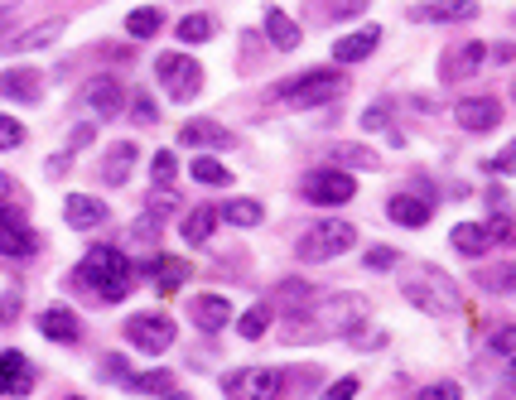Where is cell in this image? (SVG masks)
Returning <instances> with one entry per match:
<instances>
[{"label": "cell", "instance_id": "4316f807", "mask_svg": "<svg viewBox=\"0 0 516 400\" xmlns=\"http://www.w3.org/2000/svg\"><path fill=\"white\" fill-rule=\"evenodd\" d=\"M367 5H372V0H314L309 15H314L319 25H338V20H357Z\"/></svg>", "mask_w": 516, "mask_h": 400}, {"label": "cell", "instance_id": "7dc6e473", "mask_svg": "<svg viewBox=\"0 0 516 400\" xmlns=\"http://www.w3.org/2000/svg\"><path fill=\"white\" fill-rule=\"evenodd\" d=\"M492 169H497V174H507V169H512V150H502V155L492 160Z\"/></svg>", "mask_w": 516, "mask_h": 400}, {"label": "cell", "instance_id": "30bf717a", "mask_svg": "<svg viewBox=\"0 0 516 400\" xmlns=\"http://www.w3.org/2000/svg\"><path fill=\"white\" fill-rule=\"evenodd\" d=\"M34 251H39L34 227L10 203H0V256H34Z\"/></svg>", "mask_w": 516, "mask_h": 400}, {"label": "cell", "instance_id": "52a82bcc", "mask_svg": "<svg viewBox=\"0 0 516 400\" xmlns=\"http://www.w3.org/2000/svg\"><path fill=\"white\" fill-rule=\"evenodd\" d=\"M222 391H227V400H280L285 372H275V367H242V372L222 376Z\"/></svg>", "mask_w": 516, "mask_h": 400}, {"label": "cell", "instance_id": "ffe728a7", "mask_svg": "<svg viewBox=\"0 0 516 400\" xmlns=\"http://www.w3.org/2000/svg\"><path fill=\"white\" fill-rule=\"evenodd\" d=\"M179 140H184V145H198V150H232V145H237V135L227 131V126H218V121H189V126L179 131Z\"/></svg>", "mask_w": 516, "mask_h": 400}, {"label": "cell", "instance_id": "cb8c5ba5", "mask_svg": "<svg viewBox=\"0 0 516 400\" xmlns=\"http://www.w3.org/2000/svg\"><path fill=\"white\" fill-rule=\"evenodd\" d=\"M58 34H63V20H39V25L20 29L5 49H15V54H34V49H44V44H54Z\"/></svg>", "mask_w": 516, "mask_h": 400}, {"label": "cell", "instance_id": "681fc988", "mask_svg": "<svg viewBox=\"0 0 516 400\" xmlns=\"http://www.w3.org/2000/svg\"><path fill=\"white\" fill-rule=\"evenodd\" d=\"M160 400H193V396H184V391H174V386H169V391H160Z\"/></svg>", "mask_w": 516, "mask_h": 400}, {"label": "cell", "instance_id": "d4e9b609", "mask_svg": "<svg viewBox=\"0 0 516 400\" xmlns=\"http://www.w3.org/2000/svg\"><path fill=\"white\" fill-rule=\"evenodd\" d=\"M266 39H271V49H280V54L299 49V20H290L285 10H266Z\"/></svg>", "mask_w": 516, "mask_h": 400}, {"label": "cell", "instance_id": "f35d334b", "mask_svg": "<svg viewBox=\"0 0 516 400\" xmlns=\"http://www.w3.org/2000/svg\"><path fill=\"white\" fill-rule=\"evenodd\" d=\"M357 386H362L357 376H338V381H333V386H328V391H324L319 400H353V396H357Z\"/></svg>", "mask_w": 516, "mask_h": 400}, {"label": "cell", "instance_id": "2e32d148", "mask_svg": "<svg viewBox=\"0 0 516 400\" xmlns=\"http://www.w3.org/2000/svg\"><path fill=\"white\" fill-rule=\"evenodd\" d=\"M34 391V367L20 352H0V396H29Z\"/></svg>", "mask_w": 516, "mask_h": 400}, {"label": "cell", "instance_id": "60d3db41", "mask_svg": "<svg viewBox=\"0 0 516 400\" xmlns=\"http://www.w3.org/2000/svg\"><path fill=\"white\" fill-rule=\"evenodd\" d=\"M362 266L367 270H391L396 266V251H391V246H372V251L362 256Z\"/></svg>", "mask_w": 516, "mask_h": 400}, {"label": "cell", "instance_id": "44dd1931", "mask_svg": "<svg viewBox=\"0 0 516 400\" xmlns=\"http://www.w3.org/2000/svg\"><path fill=\"white\" fill-rule=\"evenodd\" d=\"M63 217H68L73 227H102V222H107V203H102V198H92V193H68Z\"/></svg>", "mask_w": 516, "mask_h": 400}, {"label": "cell", "instance_id": "5b68a950", "mask_svg": "<svg viewBox=\"0 0 516 400\" xmlns=\"http://www.w3.org/2000/svg\"><path fill=\"white\" fill-rule=\"evenodd\" d=\"M155 78L169 92V102H193L203 92V68L189 54H160L155 58Z\"/></svg>", "mask_w": 516, "mask_h": 400}, {"label": "cell", "instance_id": "277c9868", "mask_svg": "<svg viewBox=\"0 0 516 400\" xmlns=\"http://www.w3.org/2000/svg\"><path fill=\"white\" fill-rule=\"evenodd\" d=\"M357 246V227L353 222H343V217H328L319 227H309L304 237H299V261H309V266H319V261H333V256H343V251H353Z\"/></svg>", "mask_w": 516, "mask_h": 400}, {"label": "cell", "instance_id": "7bdbcfd3", "mask_svg": "<svg viewBox=\"0 0 516 400\" xmlns=\"http://www.w3.org/2000/svg\"><path fill=\"white\" fill-rule=\"evenodd\" d=\"M164 208H169V213L179 208V198H174V188H169V193H164V188H155V193H150V213H164Z\"/></svg>", "mask_w": 516, "mask_h": 400}, {"label": "cell", "instance_id": "f6af8a7d", "mask_svg": "<svg viewBox=\"0 0 516 400\" xmlns=\"http://www.w3.org/2000/svg\"><path fill=\"white\" fill-rule=\"evenodd\" d=\"M512 343H516V333H512V328H502V333L492 338V352H502V357H507V352H512Z\"/></svg>", "mask_w": 516, "mask_h": 400}, {"label": "cell", "instance_id": "7c38bea8", "mask_svg": "<svg viewBox=\"0 0 516 400\" xmlns=\"http://www.w3.org/2000/svg\"><path fill=\"white\" fill-rule=\"evenodd\" d=\"M78 107L82 111H92V116H116V111L126 107V87L116 78H92L87 87H82V97H78Z\"/></svg>", "mask_w": 516, "mask_h": 400}, {"label": "cell", "instance_id": "484cf974", "mask_svg": "<svg viewBox=\"0 0 516 400\" xmlns=\"http://www.w3.org/2000/svg\"><path fill=\"white\" fill-rule=\"evenodd\" d=\"M449 241H454L459 256H483V251L492 246V232H488V222H459Z\"/></svg>", "mask_w": 516, "mask_h": 400}, {"label": "cell", "instance_id": "1f68e13d", "mask_svg": "<svg viewBox=\"0 0 516 400\" xmlns=\"http://www.w3.org/2000/svg\"><path fill=\"white\" fill-rule=\"evenodd\" d=\"M160 25H164L160 10H155V5H140V10H131V20H126V34H131V39H150Z\"/></svg>", "mask_w": 516, "mask_h": 400}, {"label": "cell", "instance_id": "f1b7e54d", "mask_svg": "<svg viewBox=\"0 0 516 400\" xmlns=\"http://www.w3.org/2000/svg\"><path fill=\"white\" fill-rule=\"evenodd\" d=\"M150 270H155V285H160V290H179V285L193 275V266L189 261H179V256H160Z\"/></svg>", "mask_w": 516, "mask_h": 400}, {"label": "cell", "instance_id": "8992f818", "mask_svg": "<svg viewBox=\"0 0 516 400\" xmlns=\"http://www.w3.org/2000/svg\"><path fill=\"white\" fill-rule=\"evenodd\" d=\"M343 92V73L338 68H309V73H299L290 87H280V97L290 102V107H324Z\"/></svg>", "mask_w": 516, "mask_h": 400}, {"label": "cell", "instance_id": "4dcf8cb0", "mask_svg": "<svg viewBox=\"0 0 516 400\" xmlns=\"http://www.w3.org/2000/svg\"><path fill=\"white\" fill-rule=\"evenodd\" d=\"M222 217H227L232 227H256V222L266 217V208H261L256 198H232V203L222 208Z\"/></svg>", "mask_w": 516, "mask_h": 400}, {"label": "cell", "instance_id": "9c48e42d", "mask_svg": "<svg viewBox=\"0 0 516 400\" xmlns=\"http://www.w3.org/2000/svg\"><path fill=\"white\" fill-rule=\"evenodd\" d=\"M174 319L169 314H136V319H126V338H131V347L136 352H150V357H160V352H169L174 347Z\"/></svg>", "mask_w": 516, "mask_h": 400}, {"label": "cell", "instance_id": "9a60e30c", "mask_svg": "<svg viewBox=\"0 0 516 400\" xmlns=\"http://www.w3.org/2000/svg\"><path fill=\"white\" fill-rule=\"evenodd\" d=\"M478 15V0H435V5H415L410 20L415 25H463Z\"/></svg>", "mask_w": 516, "mask_h": 400}, {"label": "cell", "instance_id": "d6986e66", "mask_svg": "<svg viewBox=\"0 0 516 400\" xmlns=\"http://www.w3.org/2000/svg\"><path fill=\"white\" fill-rule=\"evenodd\" d=\"M39 333H44V338H54V343H78L82 323H78V314H73L68 304H54V309H44V314H39Z\"/></svg>", "mask_w": 516, "mask_h": 400}, {"label": "cell", "instance_id": "8d00e7d4", "mask_svg": "<svg viewBox=\"0 0 516 400\" xmlns=\"http://www.w3.org/2000/svg\"><path fill=\"white\" fill-rule=\"evenodd\" d=\"M15 145H25V126L15 116H0V150H15Z\"/></svg>", "mask_w": 516, "mask_h": 400}, {"label": "cell", "instance_id": "f907efd6", "mask_svg": "<svg viewBox=\"0 0 516 400\" xmlns=\"http://www.w3.org/2000/svg\"><path fill=\"white\" fill-rule=\"evenodd\" d=\"M10 20H15V10H0V29L10 25Z\"/></svg>", "mask_w": 516, "mask_h": 400}, {"label": "cell", "instance_id": "e575fe53", "mask_svg": "<svg viewBox=\"0 0 516 400\" xmlns=\"http://www.w3.org/2000/svg\"><path fill=\"white\" fill-rule=\"evenodd\" d=\"M266 328H271V304H251L242 319H237V333H242V338H261Z\"/></svg>", "mask_w": 516, "mask_h": 400}, {"label": "cell", "instance_id": "4fadbf2b", "mask_svg": "<svg viewBox=\"0 0 516 400\" xmlns=\"http://www.w3.org/2000/svg\"><path fill=\"white\" fill-rule=\"evenodd\" d=\"M454 121H459L463 131L488 135L502 126V102H497V97H463L459 107H454Z\"/></svg>", "mask_w": 516, "mask_h": 400}, {"label": "cell", "instance_id": "836d02e7", "mask_svg": "<svg viewBox=\"0 0 516 400\" xmlns=\"http://www.w3.org/2000/svg\"><path fill=\"white\" fill-rule=\"evenodd\" d=\"M174 386V376L169 372H140V376H126V391H136V396H160Z\"/></svg>", "mask_w": 516, "mask_h": 400}, {"label": "cell", "instance_id": "ab89813d", "mask_svg": "<svg viewBox=\"0 0 516 400\" xmlns=\"http://www.w3.org/2000/svg\"><path fill=\"white\" fill-rule=\"evenodd\" d=\"M338 160H348V164H362V169H377V155H372L367 145H343V150H338Z\"/></svg>", "mask_w": 516, "mask_h": 400}, {"label": "cell", "instance_id": "5bb4252c", "mask_svg": "<svg viewBox=\"0 0 516 400\" xmlns=\"http://www.w3.org/2000/svg\"><path fill=\"white\" fill-rule=\"evenodd\" d=\"M0 97L5 102H20V107H34L44 97V73L39 68H5L0 73Z\"/></svg>", "mask_w": 516, "mask_h": 400}, {"label": "cell", "instance_id": "ac0fdd59", "mask_svg": "<svg viewBox=\"0 0 516 400\" xmlns=\"http://www.w3.org/2000/svg\"><path fill=\"white\" fill-rule=\"evenodd\" d=\"M189 319H193V328H203V333H218V328H227V319H232V304H227L222 294H198L189 304Z\"/></svg>", "mask_w": 516, "mask_h": 400}, {"label": "cell", "instance_id": "816d5d0a", "mask_svg": "<svg viewBox=\"0 0 516 400\" xmlns=\"http://www.w3.org/2000/svg\"><path fill=\"white\" fill-rule=\"evenodd\" d=\"M15 5H20V0H0V10H15Z\"/></svg>", "mask_w": 516, "mask_h": 400}, {"label": "cell", "instance_id": "ba28073f", "mask_svg": "<svg viewBox=\"0 0 516 400\" xmlns=\"http://www.w3.org/2000/svg\"><path fill=\"white\" fill-rule=\"evenodd\" d=\"M299 193H304V203H314V208H343L357 193V179L343 174V169H314V174H304Z\"/></svg>", "mask_w": 516, "mask_h": 400}, {"label": "cell", "instance_id": "b9f144b4", "mask_svg": "<svg viewBox=\"0 0 516 400\" xmlns=\"http://www.w3.org/2000/svg\"><path fill=\"white\" fill-rule=\"evenodd\" d=\"M420 400H463V391L454 386V381H435V386L420 391Z\"/></svg>", "mask_w": 516, "mask_h": 400}, {"label": "cell", "instance_id": "f5cc1de1", "mask_svg": "<svg viewBox=\"0 0 516 400\" xmlns=\"http://www.w3.org/2000/svg\"><path fill=\"white\" fill-rule=\"evenodd\" d=\"M68 400H78V396H68Z\"/></svg>", "mask_w": 516, "mask_h": 400}, {"label": "cell", "instance_id": "603a6c76", "mask_svg": "<svg viewBox=\"0 0 516 400\" xmlns=\"http://www.w3.org/2000/svg\"><path fill=\"white\" fill-rule=\"evenodd\" d=\"M136 160H140V150L131 145V140L111 145V150H107V160H102V179H107V184H126V179L136 174Z\"/></svg>", "mask_w": 516, "mask_h": 400}, {"label": "cell", "instance_id": "ee69618b", "mask_svg": "<svg viewBox=\"0 0 516 400\" xmlns=\"http://www.w3.org/2000/svg\"><path fill=\"white\" fill-rule=\"evenodd\" d=\"M136 121H160V116H155V102L140 97V92H136Z\"/></svg>", "mask_w": 516, "mask_h": 400}, {"label": "cell", "instance_id": "c3c4849f", "mask_svg": "<svg viewBox=\"0 0 516 400\" xmlns=\"http://www.w3.org/2000/svg\"><path fill=\"white\" fill-rule=\"evenodd\" d=\"M10 193H15V184H10V179H5V174H0V203H5V198H10Z\"/></svg>", "mask_w": 516, "mask_h": 400}, {"label": "cell", "instance_id": "6da1fadb", "mask_svg": "<svg viewBox=\"0 0 516 400\" xmlns=\"http://www.w3.org/2000/svg\"><path fill=\"white\" fill-rule=\"evenodd\" d=\"M372 304L362 294H328V299H309L304 309H290L285 333L290 338H353L357 328L367 323Z\"/></svg>", "mask_w": 516, "mask_h": 400}, {"label": "cell", "instance_id": "83f0119b", "mask_svg": "<svg viewBox=\"0 0 516 400\" xmlns=\"http://www.w3.org/2000/svg\"><path fill=\"white\" fill-rule=\"evenodd\" d=\"M213 227H218V213L203 203V208H193V213L184 217V227H179V232H184V241H189V246H203V241L213 237Z\"/></svg>", "mask_w": 516, "mask_h": 400}, {"label": "cell", "instance_id": "d6a6232c", "mask_svg": "<svg viewBox=\"0 0 516 400\" xmlns=\"http://www.w3.org/2000/svg\"><path fill=\"white\" fill-rule=\"evenodd\" d=\"M174 34H179L184 44H208V39H213V15H184Z\"/></svg>", "mask_w": 516, "mask_h": 400}, {"label": "cell", "instance_id": "7a4b0ae2", "mask_svg": "<svg viewBox=\"0 0 516 400\" xmlns=\"http://www.w3.org/2000/svg\"><path fill=\"white\" fill-rule=\"evenodd\" d=\"M401 294H406L420 314H430V319H449V314H459V309H463L459 285H454L444 270H435V266L401 270Z\"/></svg>", "mask_w": 516, "mask_h": 400}, {"label": "cell", "instance_id": "7402d4cb", "mask_svg": "<svg viewBox=\"0 0 516 400\" xmlns=\"http://www.w3.org/2000/svg\"><path fill=\"white\" fill-rule=\"evenodd\" d=\"M386 213H391V222H401V227H425L430 222V198H415V193H396L391 203H386Z\"/></svg>", "mask_w": 516, "mask_h": 400}, {"label": "cell", "instance_id": "bcb514c9", "mask_svg": "<svg viewBox=\"0 0 516 400\" xmlns=\"http://www.w3.org/2000/svg\"><path fill=\"white\" fill-rule=\"evenodd\" d=\"M362 126H372V131H381V126H386V107H372L367 116H362Z\"/></svg>", "mask_w": 516, "mask_h": 400}, {"label": "cell", "instance_id": "e0dca14e", "mask_svg": "<svg viewBox=\"0 0 516 400\" xmlns=\"http://www.w3.org/2000/svg\"><path fill=\"white\" fill-rule=\"evenodd\" d=\"M381 44V29L367 25V29H353V34H343L338 44H333V63H362V58H372Z\"/></svg>", "mask_w": 516, "mask_h": 400}, {"label": "cell", "instance_id": "d590c367", "mask_svg": "<svg viewBox=\"0 0 516 400\" xmlns=\"http://www.w3.org/2000/svg\"><path fill=\"white\" fill-rule=\"evenodd\" d=\"M478 280H483V290H492V294H507L516 285V266H488L483 270V275H478Z\"/></svg>", "mask_w": 516, "mask_h": 400}, {"label": "cell", "instance_id": "74e56055", "mask_svg": "<svg viewBox=\"0 0 516 400\" xmlns=\"http://www.w3.org/2000/svg\"><path fill=\"white\" fill-rule=\"evenodd\" d=\"M174 174H179V160L164 150V155H155V188H174Z\"/></svg>", "mask_w": 516, "mask_h": 400}, {"label": "cell", "instance_id": "8fae6325", "mask_svg": "<svg viewBox=\"0 0 516 400\" xmlns=\"http://www.w3.org/2000/svg\"><path fill=\"white\" fill-rule=\"evenodd\" d=\"M483 58H488V49L478 44V39H459L449 54L439 58V82H463L473 78L478 68H483Z\"/></svg>", "mask_w": 516, "mask_h": 400}, {"label": "cell", "instance_id": "f546056e", "mask_svg": "<svg viewBox=\"0 0 516 400\" xmlns=\"http://www.w3.org/2000/svg\"><path fill=\"white\" fill-rule=\"evenodd\" d=\"M189 174L198 179V184H213V188H227L232 184V174H227V164H218L213 155H198V160L189 164Z\"/></svg>", "mask_w": 516, "mask_h": 400}, {"label": "cell", "instance_id": "3957f363", "mask_svg": "<svg viewBox=\"0 0 516 400\" xmlns=\"http://www.w3.org/2000/svg\"><path fill=\"white\" fill-rule=\"evenodd\" d=\"M78 270H82V280L102 294L107 304H116V299L131 294V261H126L116 246H92V251L82 256Z\"/></svg>", "mask_w": 516, "mask_h": 400}]
</instances>
